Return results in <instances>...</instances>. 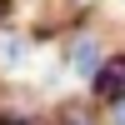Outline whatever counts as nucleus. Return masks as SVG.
Instances as JSON below:
<instances>
[{
  "label": "nucleus",
  "mask_w": 125,
  "mask_h": 125,
  "mask_svg": "<svg viewBox=\"0 0 125 125\" xmlns=\"http://www.w3.org/2000/svg\"><path fill=\"white\" fill-rule=\"evenodd\" d=\"M0 125H45V120H35V115H0Z\"/></svg>",
  "instance_id": "5"
},
{
  "label": "nucleus",
  "mask_w": 125,
  "mask_h": 125,
  "mask_svg": "<svg viewBox=\"0 0 125 125\" xmlns=\"http://www.w3.org/2000/svg\"><path fill=\"white\" fill-rule=\"evenodd\" d=\"M115 5H125V0H115Z\"/></svg>",
  "instance_id": "6"
},
{
  "label": "nucleus",
  "mask_w": 125,
  "mask_h": 125,
  "mask_svg": "<svg viewBox=\"0 0 125 125\" xmlns=\"http://www.w3.org/2000/svg\"><path fill=\"white\" fill-rule=\"evenodd\" d=\"M60 125H105L95 105H80V100H70V105H60Z\"/></svg>",
  "instance_id": "4"
},
{
  "label": "nucleus",
  "mask_w": 125,
  "mask_h": 125,
  "mask_svg": "<svg viewBox=\"0 0 125 125\" xmlns=\"http://www.w3.org/2000/svg\"><path fill=\"white\" fill-rule=\"evenodd\" d=\"M30 55H35L30 35H20V30H0V70H20V65H30Z\"/></svg>",
  "instance_id": "3"
},
{
  "label": "nucleus",
  "mask_w": 125,
  "mask_h": 125,
  "mask_svg": "<svg viewBox=\"0 0 125 125\" xmlns=\"http://www.w3.org/2000/svg\"><path fill=\"white\" fill-rule=\"evenodd\" d=\"M105 55L110 50H105V40H100L95 30H70L65 35V75L70 80H85L90 85V80L100 75V65H105Z\"/></svg>",
  "instance_id": "1"
},
{
  "label": "nucleus",
  "mask_w": 125,
  "mask_h": 125,
  "mask_svg": "<svg viewBox=\"0 0 125 125\" xmlns=\"http://www.w3.org/2000/svg\"><path fill=\"white\" fill-rule=\"evenodd\" d=\"M90 95H95V105H120L125 100V50H110L105 55L100 75L90 80Z\"/></svg>",
  "instance_id": "2"
}]
</instances>
